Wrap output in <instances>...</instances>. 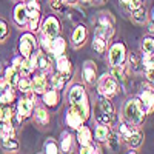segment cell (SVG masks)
Returning <instances> with one entry per match:
<instances>
[{"label": "cell", "instance_id": "6da1fadb", "mask_svg": "<svg viewBox=\"0 0 154 154\" xmlns=\"http://www.w3.org/2000/svg\"><path fill=\"white\" fill-rule=\"evenodd\" d=\"M68 99L71 103V109H74L83 120H86L89 116V105H88V99H86V93L83 86L74 85L68 94Z\"/></svg>", "mask_w": 154, "mask_h": 154}, {"label": "cell", "instance_id": "7a4b0ae2", "mask_svg": "<svg viewBox=\"0 0 154 154\" xmlns=\"http://www.w3.org/2000/svg\"><path fill=\"white\" fill-rule=\"evenodd\" d=\"M145 108L142 105V102L137 99H130L125 105V117L130 120L133 125L142 123L145 119Z\"/></svg>", "mask_w": 154, "mask_h": 154}, {"label": "cell", "instance_id": "3957f363", "mask_svg": "<svg viewBox=\"0 0 154 154\" xmlns=\"http://www.w3.org/2000/svg\"><path fill=\"white\" fill-rule=\"evenodd\" d=\"M120 134H122L123 140L130 146H139L140 143H142V134H140L134 126L122 123L120 125Z\"/></svg>", "mask_w": 154, "mask_h": 154}, {"label": "cell", "instance_id": "277c9868", "mask_svg": "<svg viewBox=\"0 0 154 154\" xmlns=\"http://www.w3.org/2000/svg\"><path fill=\"white\" fill-rule=\"evenodd\" d=\"M97 91L105 97H111L112 94H116V91H117V82L108 74L102 75L99 83H97Z\"/></svg>", "mask_w": 154, "mask_h": 154}, {"label": "cell", "instance_id": "5b68a950", "mask_svg": "<svg viewBox=\"0 0 154 154\" xmlns=\"http://www.w3.org/2000/svg\"><path fill=\"white\" fill-rule=\"evenodd\" d=\"M125 45L123 43H114L109 49V63L112 66H119L125 60Z\"/></svg>", "mask_w": 154, "mask_h": 154}, {"label": "cell", "instance_id": "8992f818", "mask_svg": "<svg viewBox=\"0 0 154 154\" xmlns=\"http://www.w3.org/2000/svg\"><path fill=\"white\" fill-rule=\"evenodd\" d=\"M35 48V38L31 34H23L20 38V43H19V49L23 57H29L32 54V49Z\"/></svg>", "mask_w": 154, "mask_h": 154}, {"label": "cell", "instance_id": "52a82bcc", "mask_svg": "<svg viewBox=\"0 0 154 154\" xmlns=\"http://www.w3.org/2000/svg\"><path fill=\"white\" fill-rule=\"evenodd\" d=\"M59 31H60V23H59V20L56 19V17H48L45 22H43V25H42V32L45 34V35H48V37H56L57 34H59Z\"/></svg>", "mask_w": 154, "mask_h": 154}, {"label": "cell", "instance_id": "ba28073f", "mask_svg": "<svg viewBox=\"0 0 154 154\" xmlns=\"http://www.w3.org/2000/svg\"><path fill=\"white\" fill-rule=\"evenodd\" d=\"M140 102H142V105L145 108V112H151L152 108H154V91L152 88H145V91L140 93Z\"/></svg>", "mask_w": 154, "mask_h": 154}, {"label": "cell", "instance_id": "9c48e42d", "mask_svg": "<svg viewBox=\"0 0 154 154\" xmlns=\"http://www.w3.org/2000/svg\"><path fill=\"white\" fill-rule=\"evenodd\" d=\"M32 111V100L31 99H22L19 102L17 112H19V122H22L25 117H28Z\"/></svg>", "mask_w": 154, "mask_h": 154}, {"label": "cell", "instance_id": "30bf717a", "mask_svg": "<svg viewBox=\"0 0 154 154\" xmlns=\"http://www.w3.org/2000/svg\"><path fill=\"white\" fill-rule=\"evenodd\" d=\"M49 53H53L54 56H62L65 53V40L62 37H51V43H49Z\"/></svg>", "mask_w": 154, "mask_h": 154}, {"label": "cell", "instance_id": "8fae6325", "mask_svg": "<svg viewBox=\"0 0 154 154\" xmlns=\"http://www.w3.org/2000/svg\"><path fill=\"white\" fill-rule=\"evenodd\" d=\"M57 71L65 77V80L69 79V75H71V65H69V60L63 54L57 57Z\"/></svg>", "mask_w": 154, "mask_h": 154}, {"label": "cell", "instance_id": "7c38bea8", "mask_svg": "<svg viewBox=\"0 0 154 154\" xmlns=\"http://www.w3.org/2000/svg\"><path fill=\"white\" fill-rule=\"evenodd\" d=\"M66 123H68V126L72 128V130H79V128L82 126V123H83V119L74 109H69L66 112Z\"/></svg>", "mask_w": 154, "mask_h": 154}, {"label": "cell", "instance_id": "4fadbf2b", "mask_svg": "<svg viewBox=\"0 0 154 154\" xmlns=\"http://www.w3.org/2000/svg\"><path fill=\"white\" fill-rule=\"evenodd\" d=\"M14 20L17 25H25L28 22V8L26 5H17L14 11Z\"/></svg>", "mask_w": 154, "mask_h": 154}, {"label": "cell", "instance_id": "5bb4252c", "mask_svg": "<svg viewBox=\"0 0 154 154\" xmlns=\"http://www.w3.org/2000/svg\"><path fill=\"white\" fill-rule=\"evenodd\" d=\"M82 74H83L85 80L88 83H94V80H96V66H94V63L93 62H86L85 66H83Z\"/></svg>", "mask_w": 154, "mask_h": 154}, {"label": "cell", "instance_id": "9a60e30c", "mask_svg": "<svg viewBox=\"0 0 154 154\" xmlns=\"http://www.w3.org/2000/svg\"><path fill=\"white\" fill-rule=\"evenodd\" d=\"M31 86H32V91H35L38 94H43L46 89V79L43 75H35L31 80Z\"/></svg>", "mask_w": 154, "mask_h": 154}, {"label": "cell", "instance_id": "2e32d148", "mask_svg": "<svg viewBox=\"0 0 154 154\" xmlns=\"http://www.w3.org/2000/svg\"><path fill=\"white\" fill-rule=\"evenodd\" d=\"M77 140H79L80 145L91 143V131H89L88 126H80L77 130Z\"/></svg>", "mask_w": 154, "mask_h": 154}, {"label": "cell", "instance_id": "e0dca14e", "mask_svg": "<svg viewBox=\"0 0 154 154\" xmlns=\"http://www.w3.org/2000/svg\"><path fill=\"white\" fill-rule=\"evenodd\" d=\"M142 53H143V59H148L154 54V40L149 37L142 40Z\"/></svg>", "mask_w": 154, "mask_h": 154}, {"label": "cell", "instance_id": "ac0fdd59", "mask_svg": "<svg viewBox=\"0 0 154 154\" xmlns=\"http://www.w3.org/2000/svg\"><path fill=\"white\" fill-rule=\"evenodd\" d=\"M14 136H16V131H14V128H12L11 122H5L2 126H0V137H2L3 140L14 139Z\"/></svg>", "mask_w": 154, "mask_h": 154}, {"label": "cell", "instance_id": "d6986e66", "mask_svg": "<svg viewBox=\"0 0 154 154\" xmlns=\"http://www.w3.org/2000/svg\"><path fill=\"white\" fill-rule=\"evenodd\" d=\"M43 102L48 106H56L57 102H59V94L56 89H51V91L43 93Z\"/></svg>", "mask_w": 154, "mask_h": 154}, {"label": "cell", "instance_id": "ffe728a7", "mask_svg": "<svg viewBox=\"0 0 154 154\" xmlns=\"http://www.w3.org/2000/svg\"><path fill=\"white\" fill-rule=\"evenodd\" d=\"M85 37H86V29H85V26H77L75 28V31H74V34H72V42H74V45H82L83 42H85Z\"/></svg>", "mask_w": 154, "mask_h": 154}, {"label": "cell", "instance_id": "44dd1931", "mask_svg": "<svg viewBox=\"0 0 154 154\" xmlns=\"http://www.w3.org/2000/svg\"><path fill=\"white\" fill-rule=\"evenodd\" d=\"M143 66H145V75L149 82H154V60L151 57L143 59Z\"/></svg>", "mask_w": 154, "mask_h": 154}, {"label": "cell", "instance_id": "7402d4cb", "mask_svg": "<svg viewBox=\"0 0 154 154\" xmlns=\"http://www.w3.org/2000/svg\"><path fill=\"white\" fill-rule=\"evenodd\" d=\"M5 75H6V77H5L6 82H8L11 86L17 85V82H19V72H17V69H16L14 66H9V68L6 69Z\"/></svg>", "mask_w": 154, "mask_h": 154}, {"label": "cell", "instance_id": "603a6c76", "mask_svg": "<svg viewBox=\"0 0 154 154\" xmlns=\"http://www.w3.org/2000/svg\"><path fill=\"white\" fill-rule=\"evenodd\" d=\"M12 100H14V93H12L11 86L3 88V89H2V93H0V103L8 105V103H11Z\"/></svg>", "mask_w": 154, "mask_h": 154}, {"label": "cell", "instance_id": "cb8c5ba5", "mask_svg": "<svg viewBox=\"0 0 154 154\" xmlns=\"http://www.w3.org/2000/svg\"><path fill=\"white\" fill-rule=\"evenodd\" d=\"M93 48L97 51V53H103L105 48H106V38L105 37H102V35H97L94 37V40H93Z\"/></svg>", "mask_w": 154, "mask_h": 154}, {"label": "cell", "instance_id": "d4e9b609", "mask_svg": "<svg viewBox=\"0 0 154 154\" xmlns=\"http://www.w3.org/2000/svg\"><path fill=\"white\" fill-rule=\"evenodd\" d=\"M109 136V131H108V126L106 125H100L96 128V139L99 142H105Z\"/></svg>", "mask_w": 154, "mask_h": 154}, {"label": "cell", "instance_id": "484cf974", "mask_svg": "<svg viewBox=\"0 0 154 154\" xmlns=\"http://www.w3.org/2000/svg\"><path fill=\"white\" fill-rule=\"evenodd\" d=\"M37 66L40 68L42 71H49L51 69V62L45 54H38L37 56Z\"/></svg>", "mask_w": 154, "mask_h": 154}, {"label": "cell", "instance_id": "4316f807", "mask_svg": "<svg viewBox=\"0 0 154 154\" xmlns=\"http://www.w3.org/2000/svg\"><path fill=\"white\" fill-rule=\"evenodd\" d=\"M17 86L22 93H31L32 91V86H31V80L26 79V75H23L22 79H19L17 82Z\"/></svg>", "mask_w": 154, "mask_h": 154}, {"label": "cell", "instance_id": "83f0119b", "mask_svg": "<svg viewBox=\"0 0 154 154\" xmlns=\"http://www.w3.org/2000/svg\"><path fill=\"white\" fill-rule=\"evenodd\" d=\"M100 109L102 112H105L108 116H114V106L108 99H103V97L100 99Z\"/></svg>", "mask_w": 154, "mask_h": 154}, {"label": "cell", "instance_id": "f1b7e54d", "mask_svg": "<svg viewBox=\"0 0 154 154\" xmlns=\"http://www.w3.org/2000/svg\"><path fill=\"white\" fill-rule=\"evenodd\" d=\"M112 75H114V80H116V82L123 83V82H125V71H123V66H122V65L112 66Z\"/></svg>", "mask_w": 154, "mask_h": 154}, {"label": "cell", "instance_id": "f546056e", "mask_svg": "<svg viewBox=\"0 0 154 154\" xmlns=\"http://www.w3.org/2000/svg\"><path fill=\"white\" fill-rule=\"evenodd\" d=\"M35 120L38 122V123H42V125H45V123H48V112L43 109V108H37L35 109Z\"/></svg>", "mask_w": 154, "mask_h": 154}, {"label": "cell", "instance_id": "4dcf8cb0", "mask_svg": "<svg viewBox=\"0 0 154 154\" xmlns=\"http://www.w3.org/2000/svg\"><path fill=\"white\" fill-rule=\"evenodd\" d=\"M43 149H45L46 152H49V154H56V152H59V146H57V143L54 142L53 139L46 140L45 145H43Z\"/></svg>", "mask_w": 154, "mask_h": 154}, {"label": "cell", "instance_id": "1f68e13d", "mask_svg": "<svg viewBox=\"0 0 154 154\" xmlns=\"http://www.w3.org/2000/svg\"><path fill=\"white\" fill-rule=\"evenodd\" d=\"M19 69L22 71V74H23V75H28V74H31V72H32V69H34V68H32V65H31V62H29L26 57H25Z\"/></svg>", "mask_w": 154, "mask_h": 154}, {"label": "cell", "instance_id": "d6a6232c", "mask_svg": "<svg viewBox=\"0 0 154 154\" xmlns=\"http://www.w3.org/2000/svg\"><path fill=\"white\" fill-rule=\"evenodd\" d=\"M131 12H133V17H134V20H136V22H139V23L145 22L146 14H145V9H143V6H142V8H139V9H136V11H131Z\"/></svg>", "mask_w": 154, "mask_h": 154}, {"label": "cell", "instance_id": "836d02e7", "mask_svg": "<svg viewBox=\"0 0 154 154\" xmlns=\"http://www.w3.org/2000/svg\"><path fill=\"white\" fill-rule=\"evenodd\" d=\"M63 85H65V77H63L60 72L56 74L53 77V86H54V89H62Z\"/></svg>", "mask_w": 154, "mask_h": 154}, {"label": "cell", "instance_id": "e575fe53", "mask_svg": "<svg viewBox=\"0 0 154 154\" xmlns=\"http://www.w3.org/2000/svg\"><path fill=\"white\" fill-rule=\"evenodd\" d=\"M108 148L109 149H112V151H116L117 149V146H119V139H117V136H108Z\"/></svg>", "mask_w": 154, "mask_h": 154}, {"label": "cell", "instance_id": "d590c367", "mask_svg": "<svg viewBox=\"0 0 154 154\" xmlns=\"http://www.w3.org/2000/svg\"><path fill=\"white\" fill-rule=\"evenodd\" d=\"M80 152H82V154H89V152H100V151H99V148L94 146L93 143H88V145H82Z\"/></svg>", "mask_w": 154, "mask_h": 154}, {"label": "cell", "instance_id": "8d00e7d4", "mask_svg": "<svg viewBox=\"0 0 154 154\" xmlns=\"http://www.w3.org/2000/svg\"><path fill=\"white\" fill-rule=\"evenodd\" d=\"M71 148V136L69 134H63V142H62V149L63 151H69Z\"/></svg>", "mask_w": 154, "mask_h": 154}, {"label": "cell", "instance_id": "74e56055", "mask_svg": "<svg viewBox=\"0 0 154 154\" xmlns=\"http://www.w3.org/2000/svg\"><path fill=\"white\" fill-rule=\"evenodd\" d=\"M3 148H6V149H17L19 143L16 142V140H12V139H6V140H3Z\"/></svg>", "mask_w": 154, "mask_h": 154}, {"label": "cell", "instance_id": "f35d334b", "mask_svg": "<svg viewBox=\"0 0 154 154\" xmlns=\"http://www.w3.org/2000/svg\"><path fill=\"white\" fill-rule=\"evenodd\" d=\"M6 35H8V26L3 20H0V40H3Z\"/></svg>", "mask_w": 154, "mask_h": 154}, {"label": "cell", "instance_id": "ab89813d", "mask_svg": "<svg viewBox=\"0 0 154 154\" xmlns=\"http://www.w3.org/2000/svg\"><path fill=\"white\" fill-rule=\"evenodd\" d=\"M130 62H131V68H133L134 71H137V69H139V59H137V56H136V54H131Z\"/></svg>", "mask_w": 154, "mask_h": 154}, {"label": "cell", "instance_id": "60d3db41", "mask_svg": "<svg viewBox=\"0 0 154 154\" xmlns=\"http://www.w3.org/2000/svg\"><path fill=\"white\" fill-rule=\"evenodd\" d=\"M11 117H12V111H11V108H5V109H3V119H2V120H5V122H11Z\"/></svg>", "mask_w": 154, "mask_h": 154}, {"label": "cell", "instance_id": "b9f144b4", "mask_svg": "<svg viewBox=\"0 0 154 154\" xmlns=\"http://www.w3.org/2000/svg\"><path fill=\"white\" fill-rule=\"evenodd\" d=\"M22 62H23V59H22V57H14V60H12V65H14V68H16V69H19V68H20V65H22Z\"/></svg>", "mask_w": 154, "mask_h": 154}, {"label": "cell", "instance_id": "7bdbcfd3", "mask_svg": "<svg viewBox=\"0 0 154 154\" xmlns=\"http://www.w3.org/2000/svg\"><path fill=\"white\" fill-rule=\"evenodd\" d=\"M51 6H53L54 9H60V6H62V0H53V2H51Z\"/></svg>", "mask_w": 154, "mask_h": 154}, {"label": "cell", "instance_id": "ee69618b", "mask_svg": "<svg viewBox=\"0 0 154 154\" xmlns=\"http://www.w3.org/2000/svg\"><path fill=\"white\" fill-rule=\"evenodd\" d=\"M2 119H3V108L0 106V120H2Z\"/></svg>", "mask_w": 154, "mask_h": 154}, {"label": "cell", "instance_id": "f6af8a7d", "mask_svg": "<svg viewBox=\"0 0 154 154\" xmlns=\"http://www.w3.org/2000/svg\"><path fill=\"white\" fill-rule=\"evenodd\" d=\"M63 3H72V2H75V0H62Z\"/></svg>", "mask_w": 154, "mask_h": 154}, {"label": "cell", "instance_id": "bcb514c9", "mask_svg": "<svg viewBox=\"0 0 154 154\" xmlns=\"http://www.w3.org/2000/svg\"><path fill=\"white\" fill-rule=\"evenodd\" d=\"M120 2H122V3H125V5H128V3H130V0H120Z\"/></svg>", "mask_w": 154, "mask_h": 154}, {"label": "cell", "instance_id": "7dc6e473", "mask_svg": "<svg viewBox=\"0 0 154 154\" xmlns=\"http://www.w3.org/2000/svg\"><path fill=\"white\" fill-rule=\"evenodd\" d=\"M0 71H2V66H0Z\"/></svg>", "mask_w": 154, "mask_h": 154}]
</instances>
